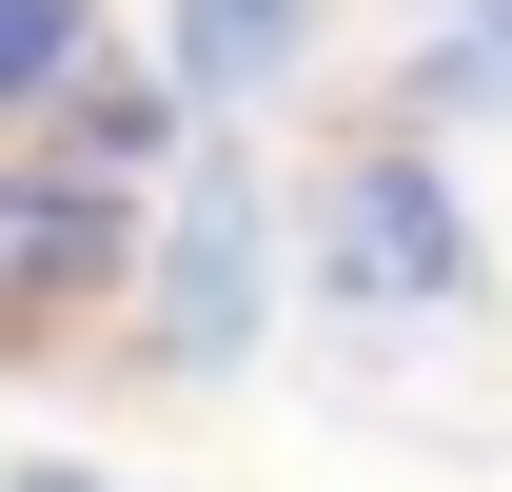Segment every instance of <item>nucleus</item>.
<instances>
[{"label":"nucleus","mask_w":512,"mask_h":492,"mask_svg":"<svg viewBox=\"0 0 512 492\" xmlns=\"http://www.w3.org/2000/svg\"><path fill=\"white\" fill-rule=\"evenodd\" d=\"M158 335H178V374H217L256 335V178L237 158H197L178 217H158Z\"/></svg>","instance_id":"2"},{"label":"nucleus","mask_w":512,"mask_h":492,"mask_svg":"<svg viewBox=\"0 0 512 492\" xmlns=\"http://www.w3.org/2000/svg\"><path fill=\"white\" fill-rule=\"evenodd\" d=\"M99 256V197H60V178H0V296H40V276H79Z\"/></svg>","instance_id":"4"},{"label":"nucleus","mask_w":512,"mask_h":492,"mask_svg":"<svg viewBox=\"0 0 512 492\" xmlns=\"http://www.w3.org/2000/svg\"><path fill=\"white\" fill-rule=\"evenodd\" d=\"M60 60H79V0H0V119H20Z\"/></svg>","instance_id":"6"},{"label":"nucleus","mask_w":512,"mask_h":492,"mask_svg":"<svg viewBox=\"0 0 512 492\" xmlns=\"http://www.w3.org/2000/svg\"><path fill=\"white\" fill-rule=\"evenodd\" d=\"M40 492H79V473H40Z\"/></svg>","instance_id":"7"},{"label":"nucleus","mask_w":512,"mask_h":492,"mask_svg":"<svg viewBox=\"0 0 512 492\" xmlns=\"http://www.w3.org/2000/svg\"><path fill=\"white\" fill-rule=\"evenodd\" d=\"M296 20H316V0H158V40H178V99H256V79L296 60Z\"/></svg>","instance_id":"3"},{"label":"nucleus","mask_w":512,"mask_h":492,"mask_svg":"<svg viewBox=\"0 0 512 492\" xmlns=\"http://www.w3.org/2000/svg\"><path fill=\"white\" fill-rule=\"evenodd\" d=\"M316 296L355 315V335H434V315L473 296V217H453L434 158H355V178L316 197Z\"/></svg>","instance_id":"1"},{"label":"nucleus","mask_w":512,"mask_h":492,"mask_svg":"<svg viewBox=\"0 0 512 492\" xmlns=\"http://www.w3.org/2000/svg\"><path fill=\"white\" fill-rule=\"evenodd\" d=\"M414 79H434L453 119H473V99L512 119V0H434V40H414Z\"/></svg>","instance_id":"5"}]
</instances>
